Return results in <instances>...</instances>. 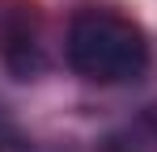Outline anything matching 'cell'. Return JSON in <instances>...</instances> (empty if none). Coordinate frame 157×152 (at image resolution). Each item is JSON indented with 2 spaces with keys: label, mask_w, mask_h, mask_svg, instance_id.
<instances>
[{
  "label": "cell",
  "mask_w": 157,
  "mask_h": 152,
  "mask_svg": "<svg viewBox=\"0 0 157 152\" xmlns=\"http://www.w3.org/2000/svg\"><path fill=\"white\" fill-rule=\"evenodd\" d=\"M68 68L94 85H128L149 68V42L115 13H77L68 25Z\"/></svg>",
  "instance_id": "obj_1"
},
{
  "label": "cell",
  "mask_w": 157,
  "mask_h": 152,
  "mask_svg": "<svg viewBox=\"0 0 157 152\" xmlns=\"http://www.w3.org/2000/svg\"><path fill=\"white\" fill-rule=\"evenodd\" d=\"M140 127H144V135L153 139V148H157V106L149 110V114H144V118H140Z\"/></svg>",
  "instance_id": "obj_2"
}]
</instances>
